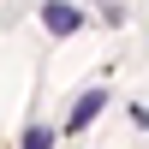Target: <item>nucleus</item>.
I'll list each match as a JSON object with an SVG mask.
<instances>
[{
  "label": "nucleus",
  "instance_id": "2",
  "mask_svg": "<svg viewBox=\"0 0 149 149\" xmlns=\"http://www.w3.org/2000/svg\"><path fill=\"white\" fill-rule=\"evenodd\" d=\"M102 107H107V90H84L78 102H72V119H66V131H84L95 113H102Z\"/></svg>",
  "mask_w": 149,
  "mask_h": 149
},
{
  "label": "nucleus",
  "instance_id": "1",
  "mask_svg": "<svg viewBox=\"0 0 149 149\" xmlns=\"http://www.w3.org/2000/svg\"><path fill=\"white\" fill-rule=\"evenodd\" d=\"M42 24H48L54 36H72V30L84 24V12L72 6V0H48V6H42Z\"/></svg>",
  "mask_w": 149,
  "mask_h": 149
},
{
  "label": "nucleus",
  "instance_id": "3",
  "mask_svg": "<svg viewBox=\"0 0 149 149\" xmlns=\"http://www.w3.org/2000/svg\"><path fill=\"white\" fill-rule=\"evenodd\" d=\"M24 149H54V131H48V125H30V131H24Z\"/></svg>",
  "mask_w": 149,
  "mask_h": 149
}]
</instances>
